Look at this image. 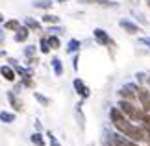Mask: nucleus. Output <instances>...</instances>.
I'll use <instances>...</instances> for the list:
<instances>
[{
  "instance_id": "obj_1",
  "label": "nucleus",
  "mask_w": 150,
  "mask_h": 146,
  "mask_svg": "<svg viewBox=\"0 0 150 146\" xmlns=\"http://www.w3.org/2000/svg\"><path fill=\"white\" fill-rule=\"evenodd\" d=\"M117 107L122 111V113L128 116V118L132 122H137V124H141V120H143V115H145V109L143 107H137L135 106V102H132V100H124V98H120L119 104H117Z\"/></svg>"
},
{
  "instance_id": "obj_2",
  "label": "nucleus",
  "mask_w": 150,
  "mask_h": 146,
  "mask_svg": "<svg viewBox=\"0 0 150 146\" xmlns=\"http://www.w3.org/2000/svg\"><path fill=\"white\" fill-rule=\"evenodd\" d=\"M139 83L137 81H132V83H124L120 89L117 91L120 98H124V100H132V102H137V92H139Z\"/></svg>"
},
{
  "instance_id": "obj_3",
  "label": "nucleus",
  "mask_w": 150,
  "mask_h": 146,
  "mask_svg": "<svg viewBox=\"0 0 150 146\" xmlns=\"http://www.w3.org/2000/svg\"><path fill=\"white\" fill-rule=\"evenodd\" d=\"M137 102L141 104V107L150 113V87L148 85H143L139 87V92H137Z\"/></svg>"
},
{
  "instance_id": "obj_4",
  "label": "nucleus",
  "mask_w": 150,
  "mask_h": 146,
  "mask_svg": "<svg viewBox=\"0 0 150 146\" xmlns=\"http://www.w3.org/2000/svg\"><path fill=\"white\" fill-rule=\"evenodd\" d=\"M93 37H95L96 43L102 44V46H113V44H115V43H113V39L109 37V33H108L106 30H102V28H95Z\"/></svg>"
},
{
  "instance_id": "obj_5",
  "label": "nucleus",
  "mask_w": 150,
  "mask_h": 146,
  "mask_svg": "<svg viewBox=\"0 0 150 146\" xmlns=\"http://www.w3.org/2000/svg\"><path fill=\"white\" fill-rule=\"evenodd\" d=\"M119 26L122 28L126 33H130V35H137V33H141V26L135 24V22L130 20V19H120L119 20Z\"/></svg>"
},
{
  "instance_id": "obj_6",
  "label": "nucleus",
  "mask_w": 150,
  "mask_h": 146,
  "mask_svg": "<svg viewBox=\"0 0 150 146\" xmlns=\"http://www.w3.org/2000/svg\"><path fill=\"white\" fill-rule=\"evenodd\" d=\"M113 146H139V142H135V141H132L130 137H126L124 133H113Z\"/></svg>"
},
{
  "instance_id": "obj_7",
  "label": "nucleus",
  "mask_w": 150,
  "mask_h": 146,
  "mask_svg": "<svg viewBox=\"0 0 150 146\" xmlns=\"http://www.w3.org/2000/svg\"><path fill=\"white\" fill-rule=\"evenodd\" d=\"M72 87H74V91H76V92H78V95H80V96H82V98H83V100H85V98H89V95H91V91H89V87H87V85H85V83H83V81H82V80H80V78H76V80H74V81H72Z\"/></svg>"
},
{
  "instance_id": "obj_8",
  "label": "nucleus",
  "mask_w": 150,
  "mask_h": 146,
  "mask_svg": "<svg viewBox=\"0 0 150 146\" xmlns=\"http://www.w3.org/2000/svg\"><path fill=\"white\" fill-rule=\"evenodd\" d=\"M30 32H32L30 28L22 24V26L19 28V30L15 32V35H13V41H15V43H26V41H28V37H30Z\"/></svg>"
},
{
  "instance_id": "obj_9",
  "label": "nucleus",
  "mask_w": 150,
  "mask_h": 146,
  "mask_svg": "<svg viewBox=\"0 0 150 146\" xmlns=\"http://www.w3.org/2000/svg\"><path fill=\"white\" fill-rule=\"evenodd\" d=\"M0 76H2L6 81H15L17 80V72H15V68L11 65H2L0 67Z\"/></svg>"
},
{
  "instance_id": "obj_10",
  "label": "nucleus",
  "mask_w": 150,
  "mask_h": 146,
  "mask_svg": "<svg viewBox=\"0 0 150 146\" xmlns=\"http://www.w3.org/2000/svg\"><path fill=\"white\" fill-rule=\"evenodd\" d=\"M80 4H93L100 8H117V0H80Z\"/></svg>"
},
{
  "instance_id": "obj_11",
  "label": "nucleus",
  "mask_w": 150,
  "mask_h": 146,
  "mask_svg": "<svg viewBox=\"0 0 150 146\" xmlns=\"http://www.w3.org/2000/svg\"><path fill=\"white\" fill-rule=\"evenodd\" d=\"M6 96H8L11 107H13L15 111H22V102L17 98V92H15V91H8V92H6Z\"/></svg>"
},
{
  "instance_id": "obj_12",
  "label": "nucleus",
  "mask_w": 150,
  "mask_h": 146,
  "mask_svg": "<svg viewBox=\"0 0 150 146\" xmlns=\"http://www.w3.org/2000/svg\"><path fill=\"white\" fill-rule=\"evenodd\" d=\"M22 24H24V26H28V28H30L32 32H41V30H43V24H41V22H39V20L32 19V17H26Z\"/></svg>"
},
{
  "instance_id": "obj_13",
  "label": "nucleus",
  "mask_w": 150,
  "mask_h": 146,
  "mask_svg": "<svg viewBox=\"0 0 150 146\" xmlns=\"http://www.w3.org/2000/svg\"><path fill=\"white\" fill-rule=\"evenodd\" d=\"M41 22H43V24H59V17H57V15H52V13H48V11H47V13H43V17H41Z\"/></svg>"
},
{
  "instance_id": "obj_14",
  "label": "nucleus",
  "mask_w": 150,
  "mask_h": 146,
  "mask_svg": "<svg viewBox=\"0 0 150 146\" xmlns=\"http://www.w3.org/2000/svg\"><path fill=\"white\" fill-rule=\"evenodd\" d=\"M50 65H52V68H54V74L57 76V78H59V76H63V63H61L59 57H52Z\"/></svg>"
},
{
  "instance_id": "obj_15",
  "label": "nucleus",
  "mask_w": 150,
  "mask_h": 146,
  "mask_svg": "<svg viewBox=\"0 0 150 146\" xmlns=\"http://www.w3.org/2000/svg\"><path fill=\"white\" fill-rule=\"evenodd\" d=\"M21 26H22L21 20H17V19H9L4 22V30H8V32H17Z\"/></svg>"
},
{
  "instance_id": "obj_16",
  "label": "nucleus",
  "mask_w": 150,
  "mask_h": 146,
  "mask_svg": "<svg viewBox=\"0 0 150 146\" xmlns=\"http://www.w3.org/2000/svg\"><path fill=\"white\" fill-rule=\"evenodd\" d=\"M80 48H82V43H80L78 39H71L67 43V52H69V54H76Z\"/></svg>"
},
{
  "instance_id": "obj_17",
  "label": "nucleus",
  "mask_w": 150,
  "mask_h": 146,
  "mask_svg": "<svg viewBox=\"0 0 150 146\" xmlns=\"http://www.w3.org/2000/svg\"><path fill=\"white\" fill-rule=\"evenodd\" d=\"M48 44L52 50H57L61 48V41H59V35H54V33H48Z\"/></svg>"
},
{
  "instance_id": "obj_18",
  "label": "nucleus",
  "mask_w": 150,
  "mask_h": 146,
  "mask_svg": "<svg viewBox=\"0 0 150 146\" xmlns=\"http://www.w3.org/2000/svg\"><path fill=\"white\" fill-rule=\"evenodd\" d=\"M0 122H4V124H11V122H15V113L0 111Z\"/></svg>"
},
{
  "instance_id": "obj_19",
  "label": "nucleus",
  "mask_w": 150,
  "mask_h": 146,
  "mask_svg": "<svg viewBox=\"0 0 150 146\" xmlns=\"http://www.w3.org/2000/svg\"><path fill=\"white\" fill-rule=\"evenodd\" d=\"M52 6H54V2H52V0H37V2L33 4V8L48 11V9H52Z\"/></svg>"
},
{
  "instance_id": "obj_20",
  "label": "nucleus",
  "mask_w": 150,
  "mask_h": 146,
  "mask_svg": "<svg viewBox=\"0 0 150 146\" xmlns=\"http://www.w3.org/2000/svg\"><path fill=\"white\" fill-rule=\"evenodd\" d=\"M148 80H150V74H146V72H137V74H135V81H137L141 87H143V85H148Z\"/></svg>"
},
{
  "instance_id": "obj_21",
  "label": "nucleus",
  "mask_w": 150,
  "mask_h": 146,
  "mask_svg": "<svg viewBox=\"0 0 150 146\" xmlns=\"http://www.w3.org/2000/svg\"><path fill=\"white\" fill-rule=\"evenodd\" d=\"M30 141L35 144V146H45V139L41 135V131H35V133H32V137H30Z\"/></svg>"
},
{
  "instance_id": "obj_22",
  "label": "nucleus",
  "mask_w": 150,
  "mask_h": 146,
  "mask_svg": "<svg viewBox=\"0 0 150 146\" xmlns=\"http://www.w3.org/2000/svg\"><path fill=\"white\" fill-rule=\"evenodd\" d=\"M39 50L43 52V54H50V44H48V37H41V41H39Z\"/></svg>"
},
{
  "instance_id": "obj_23",
  "label": "nucleus",
  "mask_w": 150,
  "mask_h": 146,
  "mask_svg": "<svg viewBox=\"0 0 150 146\" xmlns=\"http://www.w3.org/2000/svg\"><path fill=\"white\" fill-rule=\"evenodd\" d=\"M37 54V48L33 44H28L26 48H24V56H26V59H32V57H35Z\"/></svg>"
},
{
  "instance_id": "obj_24",
  "label": "nucleus",
  "mask_w": 150,
  "mask_h": 146,
  "mask_svg": "<svg viewBox=\"0 0 150 146\" xmlns=\"http://www.w3.org/2000/svg\"><path fill=\"white\" fill-rule=\"evenodd\" d=\"M48 33L61 35V33H65V28H61V26H57V24H50V26H48Z\"/></svg>"
},
{
  "instance_id": "obj_25",
  "label": "nucleus",
  "mask_w": 150,
  "mask_h": 146,
  "mask_svg": "<svg viewBox=\"0 0 150 146\" xmlns=\"http://www.w3.org/2000/svg\"><path fill=\"white\" fill-rule=\"evenodd\" d=\"M33 96H35V100H37L39 104H41V106H45V107H47V106H50V100H48L47 96H43L41 92H33Z\"/></svg>"
},
{
  "instance_id": "obj_26",
  "label": "nucleus",
  "mask_w": 150,
  "mask_h": 146,
  "mask_svg": "<svg viewBox=\"0 0 150 146\" xmlns=\"http://www.w3.org/2000/svg\"><path fill=\"white\" fill-rule=\"evenodd\" d=\"M132 15H134V17H137V20H139L141 24H145V26L148 24V20H146V19H145V17H143L141 13H137V11H132Z\"/></svg>"
},
{
  "instance_id": "obj_27",
  "label": "nucleus",
  "mask_w": 150,
  "mask_h": 146,
  "mask_svg": "<svg viewBox=\"0 0 150 146\" xmlns=\"http://www.w3.org/2000/svg\"><path fill=\"white\" fill-rule=\"evenodd\" d=\"M48 139H50V146H59V142H57V139L52 135V133L48 131Z\"/></svg>"
},
{
  "instance_id": "obj_28",
  "label": "nucleus",
  "mask_w": 150,
  "mask_h": 146,
  "mask_svg": "<svg viewBox=\"0 0 150 146\" xmlns=\"http://www.w3.org/2000/svg\"><path fill=\"white\" fill-rule=\"evenodd\" d=\"M139 43H141V44H145L146 48H150V37H141V39H139Z\"/></svg>"
},
{
  "instance_id": "obj_29",
  "label": "nucleus",
  "mask_w": 150,
  "mask_h": 146,
  "mask_svg": "<svg viewBox=\"0 0 150 146\" xmlns=\"http://www.w3.org/2000/svg\"><path fill=\"white\" fill-rule=\"evenodd\" d=\"M72 68H74V71H78V54L74 56V61H72Z\"/></svg>"
},
{
  "instance_id": "obj_30",
  "label": "nucleus",
  "mask_w": 150,
  "mask_h": 146,
  "mask_svg": "<svg viewBox=\"0 0 150 146\" xmlns=\"http://www.w3.org/2000/svg\"><path fill=\"white\" fill-rule=\"evenodd\" d=\"M6 41V30H0V44Z\"/></svg>"
},
{
  "instance_id": "obj_31",
  "label": "nucleus",
  "mask_w": 150,
  "mask_h": 146,
  "mask_svg": "<svg viewBox=\"0 0 150 146\" xmlns=\"http://www.w3.org/2000/svg\"><path fill=\"white\" fill-rule=\"evenodd\" d=\"M35 130L41 131V122H39V120H35Z\"/></svg>"
},
{
  "instance_id": "obj_32",
  "label": "nucleus",
  "mask_w": 150,
  "mask_h": 146,
  "mask_svg": "<svg viewBox=\"0 0 150 146\" xmlns=\"http://www.w3.org/2000/svg\"><path fill=\"white\" fill-rule=\"evenodd\" d=\"M145 4H146V8L150 9V0H145Z\"/></svg>"
},
{
  "instance_id": "obj_33",
  "label": "nucleus",
  "mask_w": 150,
  "mask_h": 146,
  "mask_svg": "<svg viewBox=\"0 0 150 146\" xmlns=\"http://www.w3.org/2000/svg\"><path fill=\"white\" fill-rule=\"evenodd\" d=\"M65 2H69V0H57V4H65Z\"/></svg>"
},
{
  "instance_id": "obj_34",
  "label": "nucleus",
  "mask_w": 150,
  "mask_h": 146,
  "mask_svg": "<svg viewBox=\"0 0 150 146\" xmlns=\"http://www.w3.org/2000/svg\"><path fill=\"white\" fill-rule=\"evenodd\" d=\"M2 22H4V15L0 13V24H2Z\"/></svg>"
},
{
  "instance_id": "obj_35",
  "label": "nucleus",
  "mask_w": 150,
  "mask_h": 146,
  "mask_svg": "<svg viewBox=\"0 0 150 146\" xmlns=\"http://www.w3.org/2000/svg\"><path fill=\"white\" fill-rule=\"evenodd\" d=\"M2 56H6V52H4V50H0V57H2Z\"/></svg>"
},
{
  "instance_id": "obj_36",
  "label": "nucleus",
  "mask_w": 150,
  "mask_h": 146,
  "mask_svg": "<svg viewBox=\"0 0 150 146\" xmlns=\"http://www.w3.org/2000/svg\"><path fill=\"white\" fill-rule=\"evenodd\" d=\"M132 2H137V0H132Z\"/></svg>"
}]
</instances>
